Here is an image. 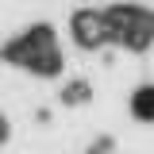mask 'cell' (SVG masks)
I'll list each match as a JSON object with an SVG mask.
<instances>
[{
    "label": "cell",
    "mask_w": 154,
    "mask_h": 154,
    "mask_svg": "<svg viewBox=\"0 0 154 154\" xmlns=\"http://www.w3.org/2000/svg\"><path fill=\"white\" fill-rule=\"evenodd\" d=\"M131 112L139 119H154V89H139L131 96Z\"/></svg>",
    "instance_id": "obj_4"
},
{
    "label": "cell",
    "mask_w": 154,
    "mask_h": 154,
    "mask_svg": "<svg viewBox=\"0 0 154 154\" xmlns=\"http://www.w3.org/2000/svg\"><path fill=\"white\" fill-rule=\"evenodd\" d=\"M4 54L12 58V62H19V66H27V69H42V73H54L58 62H62L50 27H35V31H27L19 42L4 46Z\"/></svg>",
    "instance_id": "obj_1"
},
{
    "label": "cell",
    "mask_w": 154,
    "mask_h": 154,
    "mask_svg": "<svg viewBox=\"0 0 154 154\" xmlns=\"http://www.w3.org/2000/svg\"><path fill=\"white\" fill-rule=\"evenodd\" d=\"M112 31V23L108 16H100V12H77L73 16V35L81 46H96V42H104Z\"/></svg>",
    "instance_id": "obj_3"
},
{
    "label": "cell",
    "mask_w": 154,
    "mask_h": 154,
    "mask_svg": "<svg viewBox=\"0 0 154 154\" xmlns=\"http://www.w3.org/2000/svg\"><path fill=\"white\" fill-rule=\"evenodd\" d=\"M4 139H8V123L0 119V143H4Z\"/></svg>",
    "instance_id": "obj_5"
},
{
    "label": "cell",
    "mask_w": 154,
    "mask_h": 154,
    "mask_svg": "<svg viewBox=\"0 0 154 154\" xmlns=\"http://www.w3.org/2000/svg\"><path fill=\"white\" fill-rule=\"evenodd\" d=\"M108 23H112V35H119L127 46H146L154 35V16L150 12H139V8H119V12H112L108 16Z\"/></svg>",
    "instance_id": "obj_2"
}]
</instances>
